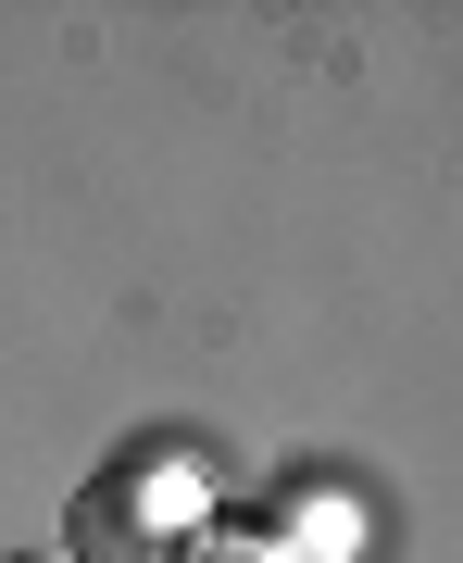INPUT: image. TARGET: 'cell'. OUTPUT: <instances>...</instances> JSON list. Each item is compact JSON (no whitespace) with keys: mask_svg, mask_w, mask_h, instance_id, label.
<instances>
[{"mask_svg":"<svg viewBox=\"0 0 463 563\" xmlns=\"http://www.w3.org/2000/svg\"><path fill=\"white\" fill-rule=\"evenodd\" d=\"M176 563H288V551L263 539V526H201V539H188Z\"/></svg>","mask_w":463,"mask_h":563,"instance_id":"6da1fadb","label":"cell"},{"mask_svg":"<svg viewBox=\"0 0 463 563\" xmlns=\"http://www.w3.org/2000/svg\"><path fill=\"white\" fill-rule=\"evenodd\" d=\"M13 563H76V551H13Z\"/></svg>","mask_w":463,"mask_h":563,"instance_id":"7a4b0ae2","label":"cell"}]
</instances>
